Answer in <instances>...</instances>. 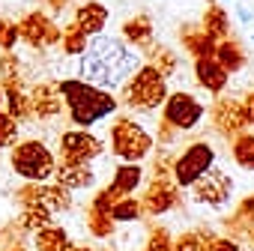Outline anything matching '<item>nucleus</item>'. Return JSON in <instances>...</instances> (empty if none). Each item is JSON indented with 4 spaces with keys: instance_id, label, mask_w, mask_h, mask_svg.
Listing matches in <instances>:
<instances>
[{
    "instance_id": "f3484780",
    "label": "nucleus",
    "mask_w": 254,
    "mask_h": 251,
    "mask_svg": "<svg viewBox=\"0 0 254 251\" xmlns=\"http://www.w3.org/2000/svg\"><path fill=\"white\" fill-rule=\"evenodd\" d=\"M120 30H123V39L126 42H129L132 48H138V51H144V54L156 45V39H153V18L147 12H138L129 21H123Z\"/></svg>"
},
{
    "instance_id": "bb28decb",
    "label": "nucleus",
    "mask_w": 254,
    "mask_h": 251,
    "mask_svg": "<svg viewBox=\"0 0 254 251\" xmlns=\"http://www.w3.org/2000/svg\"><path fill=\"white\" fill-rule=\"evenodd\" d=\"M111 218H114V224H129V221H138L141 215H144V206H141V200L138 197H120L114 206H111V212H108Z\"/></svg>"
},
{
    "instance_id": "e433bc0d",
    "label": "nucleus",
    "mask_w": 254,
    "mask_h": 251,
    "mask_svg": "<svg viewBox=\"0 0 254 251\" xmlns=\"http://www.w3.org/2000/svg\"><path fill=\"white\" fill-rule=\"evenodd\" d=\"M203 251H242V245L239 242H233V239H227V236H215V239H209L206 242V248Z\"/></svg>"
},
{
    "instance_id": "39448f33",
    "label": "nucleus",
    "mask_w": 254,
    "mask_h": 251,
    "mask_svg": "<svg viewBox=\"0 0 254 251\" xmlns=\"http://www.w3.org/2000/svg\"><path fill=\"white\" fill-rule=\"evenodd\" d=\"M108 138H111V153L120 162H132V165H138L141 159H147L153 153V147H156V141L147 135L144 126L135 123V120H129V117L114 120Z\"/></svg>"
},
{
    "instance_id": "2eb2a0df",
    "label": "nucleus",
    "mask_w": 254,
    "mask_h": 251,
    "mask_svg": "<svg viewBox=\"0 0 254 251\" xmlns=\"http://www.w3.org/2000/svg\"><path fill=\"white\" fill-rule=\"evenodd\" d=\"M108 18H111V12H108L105 3H99V0H87V3H81L75 9V21L72 24L93 39V36H102V30L108 27Z\"/></svg>"
},
{
    "instance_id": "a19ab883",
    "label": "nucleus",
    "mask_w": 254,
    "mask_h": 251,
    "mask_svg": "<svg viewBox=\"0 0 254 251\" xmlns=\"http://www.w3.org/2000/svg\"><path fill=\"white\" fill-rule=\"evenodd\" d=\"M251 18H254V12H251V9H245V6H239V21H242V24H248Z\"/></svg>"
},
{
    "instance_id": "f257e3e1",
    "label": "nucleus",
    "mask_w": 254,
    "mask_h": 251,
    "mask_svg": "<svg viewBox=\"0 0 254 251\" xmlns=\"http://www.w3.org/2000/svg\"><path fill=\"white\" fill-rule=\"evenodd\" d=\"M141 66L144 63L138 51H132L123 39L102 33V36H93L87 51L81 54V81L99 90H114V87H123Z\"/></svg>"
},
{
    "instance_id": "4468645a",
    "label": "nucleus",
    "mask_w": 254,
    "mask_h": 251,
    "mask_svg": "<svg viewBox=\"0 0 254 251\" xmlns=\"http://www.w3.org/2000/svg\"><path fill=\"white\" fill-rule=\"evenodd\" d=\"M54 183H60L63 188L69 191H81V188H90L96 183V174L90 165H78V162H66V159H57V168H54Z\"/></svg>"
},
{
    "instance_id": "a18cd8bd",
    "label": "nucleus",
    "mask_w": 254,
    "mask_h": 251,
    "mask_svg": "<svg viewBox=\"0 0 254 251\" xmlns=\"http://www.w3.org/2000/svg\"><path fill=\"white\" fill-rule=\"evenodd\" d=\"M224 3H227V0H224Z\"/></svg>"
},
{
    "instance_id": "c9c22d12",
    "label": "nucleus",
    "mask_w": 254,
    "mask_h": 251,
    "mask_svg": "<svg viewBox=\"0 0 254 251\" xmlns=\"http://www.w3.org/2000/svg\"><path fill=\"white\" fill-rule=\"evenodd\" d=\"M171 245H174L171 233L165 227H153V233L147 236V248L144 251H171Z\"/></svg>"
},
{
    "instance_id": "423d86ee",
    "label": "nucleus",
    "mask_w": 254,
    "mask_h": 251,
    "mask_svg": "<svg viewBox=\"0 0 254 251\" xmlns=\"http://www.w3.org/2000/svg\"><path fill=\"white\" fill-rule=\"evenodd\" d=\"M215 165V150L206 144V141H194L189 144L171 165V180L180 186V188H191L206 171H212Z\"/></svg>"
},
{
    "instance_id": "9d476101",
    "label": "nucleus",
    "mask_w": 254,
    "mask_h": 251,
    "mask_svg": "<svg viewBox=\"0 0 254 251\" xmlns=\"http://www.w3.org/2000/svg\"><path fill=\"white\" fill-rule=\"evenodd\" d=\"M191 194H194L197 203L218 209V206H224V203L233 197V180H230L224 171H206V174L191 186Z\"/></svg>"
},
{
    "instance_id": "1a4fd4ad",
    "label": "nucleus",
    "mask_w": 254,
    "mask_h": 251,
    "mask_svg": "<svg viewBox=\"0 0 254 251\" xmlns=\"http://www.w3.org/2000/svg\"><path fill=\"white\" fill-rule=\"evenodd\" d=\"M18 36L30 45V48H36V51H42V48H51V45H60V36H63V30L45 15V12H27L21 21H18Z\"/></svg>"
},
{
    "instance_id": "c85d7f7f",
    "label": "nucleus",
    "mask_w": 254,
    "mask_h": 251,
    "mask_svg": "<svg viewBox=\"0 0 254 251\" xmlns=\"http://www.w3.org/2000/svg\"><path fill=\"white\" fill-rule=\"evenodd\" d=\"M87 45H90V36L81 33L75 24H69V27L63 30V36H60V48H63L66 57H78V54H84Z\"/></svg>"
},
{
    "instance_id": "a878e982",
    "label": "nucleus",
    "mask_w": 254,
    "mask_h": 251,
    "mask_svg": "<svg viewBox=\"0 0 254 251\" xmlns=\"http://www.w3.org/2000/svg\"><path fill=\"white\" fill-rule=\"evenodd\" d=\"M230 156L242 171H254V135L251 132H239L230 141Z\"/></svg>"
},
{
    "instance_id": "ea45409f",
    "label": "nucleus",
    "mask_w": 254,
    "mask_h": 251,
    "mask_svg": "<svg viewBox=\"0 0 254 251\" xmlns=\"http://www.w3.org/2000/svg\"><path fill=\"white\" fill-rule=\"evenodd\" d=\"M42 3H48L51 12H63V9L69 6V0H42Z\"/></svg>"
},
{
    "instance_id": "393cba45",
    "label": "nucleus",
    "mask_w": 254,
    "mask_h": 251,
    "mask_svg": "<svg viewBox=\"0 0 254 251\" xmlns=\"http://www.w3.org/2000/svg\"><path fill=\"white\" fill-rule=\"evenodd\" d=\"M21 206H24V212H21V230L36 233V230H42V227L51 224V209L42 200H30V203H21Z\"/></svg>"
},
{
    "instance_id": "473e14b6",
    "label": "nucleus",
    "mask_w": 254,
    "mask_h": 251,
    "mask_svg": "<svg viewBox=\"0 0 254 251\" xmlns=\"http://www.w3.org/2000/svg\"><path fill=\"white\" fill-rule=\"evenodd\" d=\"M18 129H21V126L0 108V150H9V147L18 144Z\"/></svg>"
},
{
    "instance_id": "6ab92c4d",
    "label": "nucleus",
    "mask_w": 254,
    "mask_h": 251,
    "mask_svg": "<svg viewBox=\"0 0 254 251\" xmlns=\"http://www.w3.org/2000/svg\"><path fill=\"white\" fill-rule=\"evenodd\" d=\"M194 78H197V84H200L206 93H212V96L224 93V87H227V81H230V75L218 66L215 57H197V60H194Z\"/></svg>"
},
{
    "instance_id": "cd10ccee",
    "label": "nucleus",
    "mask_w": 254,
    "mask_h": 251,
    "mask_svg": "<svg viewBox=\"0 0 254 251\" xmlns=\"http://www.w3.org/2000/svg\"><path fill=\"white\" fill-rule=\"evenodd\" d=\"M12 81H24V63L12 51H0V87Z\"/></svg>"
},
{
    "instance_id": "7ed1b4c3",
    "label": "nucleus",
    "mask_w": 254,
    "mask_h": 251,
    "mask_svg": "<svg viewBox=\"0 0 254 251\" xmlns=\"http://www.w3.org/2000/svg\"><path fill=\"white\" fill-rule=\"evenodd\" d=\"M168 99V78L153 69L150 63H144L129 81L120 87V105L132 108V111H156L162 108V102Z\"/></svg>"
},
{
    "instance_id": "4c0bfd02",
    "label": "nucleus",
    "mask_w": 254,
    "mask_h": 251,
    "mask_svg": "<svg viewBox=\"0 0 254 251\" xmlns=\"http://www.w3.org/2000/svg\"><path fill=\"white\" fill-rule=\"evenodd\" d=\"M242 111H245V123L254 126V90H248V96L242 99Z\"/></svg>"
},
{
    "instance_id": "72a5a7b5",
    "label": "nucleus",
    "mask_w": 254,
    "mask_h": 251,
    "mask_svg": "<svg viewBox=\"0 0 254 251\" xmlns=\"http://www.w3.org/2000/svg\"><path fill=\"white\" fill-rule=\"evenodd\" d=\"M18 24H12L9 18H0V51H12L18 45Z\"/></svg>"
},
{
    "instance_id": "b1692460",
    "label": "nucleus",
    "mask_w": 254,
    "mask_h": 251,
    "mask_svg": "<svg viewBox=\"0 0 254 251\" xmlns=\"http://www.w3.org/2000/svg\"><path fill=\"white\" fill-rule=\"evenodd\" d=\"M75 191H69V188H63L60 183H42V203L51 209V215L54 212H69L72 209V203H75V197H72Z\"/></svg>"
},
{
    "instance_id": "7c9ffc66",
    "label": "nucleus",
    "mask_w": 254,
    "mask_h": 251,
    "mask_svg": "<svg viewBox=\"0 0 254 251\" xmlns=\"http://www.w3.org/2000/svg\"><path fill=\"white\" fill-rule=\"evenodd\" d=\"M209 239H215L209 230H189V233H183V236L174 239L171 251H203Z\"/></svg>"
},
{
    "instance_id": "ddd939ff",
    "label": "nucleus",
    "mask_w": 254,
    "mask_h": 251,
    "mask_svg": "<svg viewBox=\"0 0 254 251\" xmlns=\"http://www.w3.org/2000/svg\"><path fill=\"white\" fill-rule=\"evenodd\" d=\"M141 206L144 212L150 215H165L171 212L174 206H180V186L174 180H153L141 197Z\"/></svg>"
},
{
    "instance_id": "6e6552de",
    "label": "nucleus",
    "mask_w": 254,
    "mask_h": 251,
    "mask_svg": "<svg viewBox=\"0 0 254 251\" xmlns=\"http://www.w3.org/2000/svg\"><path fill=\"white\" fill-rule=\"evenodd\" d=\"M102 153H105V141L87 129H69L60 135V159H66V162L90 165Z\"/></svg>"
},
{
    "instance_id": "c03bdc74",
    "label": "nucleus",
    "mask_w": 254,
    "mask_h": 251,
    "mask_svg": "<svg viewBox=\"0 0 254 251\" xmlns=\"http://www.w3.org/2000/svg\"><path fill=\"white\" fill-rule=\"evenodd\" d=\"M0 108H3V87H0Z\"/></svg>"
},
{
    "instance_id": "4be33fe9",
    "label": "nucleus",
    "mask_w": 254,
    "mask_h": 251,
    "mask_svg": "<svg viewBox=\"0 0 254 251\" xmlns=\"http://www.w3.org/2000/svg\"><path fill=\"white\" fill-rule=\"evenodd\" d=\"M215 60H218V66L227 72V75H233V72H239L245 63H248V54H245V48L236 42V39H221L218 45H215V54H212Z\"/></svg>"
},
{
    "instance_id": "20e7f679",
    "label": "nucleus",
    "mask_w": 254,
    "mask_h": 251,
    "mask_svg": "<svg viewBox=\"0 0 254 251\" xmlns=\"http://www.w3.org/2000/svg\"><path fill=\"white\" fill-rule=\"evenodd\" d=\"M9 165L12 171L27 180V183H48L54 177V168H57V156L36 138L30 141H18L9 153Z\"/></svg>"
},
{
    "instance_id": "f8f14e48",
    "label": "nucleus",
    "mask_w": 254,
    "mask_h": 251,
    "mask_svg": "<svg viewBox=\"0 0 254 251\" xmlns=\"http://www.w3.org/2000/svg\"><path fill=\"white\" fill-rule=\"evenodd\" d=\"M30 111L36 120H57L66 111L57 81H39L30 87Z\"/></svg>"
},
{
    "instance_id": "37998d69",
    "label": "nucleus",
    "mask_w": 254,
    "mask_h": 251,
    "mask_svg": "<svg viewBox=\"0 0 254 251\" xmlns=\"http://www.w3.org/2000/svg\"><path fill=\"white\" fill-rule=\"evenodd\" d=\"M72 251H93V248H84V245H78V248H75V245H72Z\"/></svg>"
},
{
    "instance_id": "aec40b11",
    "label": "nucleus",
    "mask_w": 254,
    "mask_h": 251,
    "mask_svg": "<svg viewBox=\"0 0 254 251\" xmlns=\"http://www.w3.org/2000/svg\"><path fill=\"white\" fill-rule=\"evenodd\" d=\"M180 42H183V48L197 60V57H212L215 54V39H209L203 30H200V24H183L180 27Z\"/></svg>"
},
{
    "instance_id": "0eeeda50",
    "label": "nucleus",
    "mask_w": 254,
    "mask_h": 251,
    "mask_svg": "<svg viewBox=\"0 0 254 251\" xmlns=\"http://www.w3.org/2000/svg\"><path fill=\"white\" fill-rule=\"evenodd\" d=\"M206 108L197 96L186 93V90H177V93H168V99L162 102V123H168L171 129L177 132H189L194 126H200Z\"/></svg>"
},
{
    "instance_id": "412c9836",
    "label": "nucleus",
    "mask_w": 254,
    "mask_h": 251,
    "mask_svg": "<svg viewBox=\"0 0 254 251\" xmlns=\"http://www.w3.org/2000/svg\"><path fill=\"white\" fill-rule=\"evenodd\" d=\"M200 30L209 39H215V42H221V39L230 36V15L224 12V6L215 3V0H209V6H206V12L200 18Z\"/></svg>"
},
{
    "instance_id": "f03ea898",
    "label": "nucleus",
    "mask_w": 254,
    "mask_h": 251,
    "mask_svg": "<svg viewBox=\"0 0 254 251\" xmlns=\"http://www.w3.org/2000/svg\"><path fill=\"white\" fill-rule=\"evenodd\" d=\"M57 87H60L63 105L69 111V120L75 126H81V129L111 117L120 108V102L108 90H99V87H93L81 78H63V81H57Z\"/></svg>"
},
{
    "instance_id": "c756f323",
    "label": "nucleus",
    "mask_w": 254,
    "mask_h": 251,
    "mask_svg": "<svg viewBox=\"0 0 254 251\" xmlns=\"http://www.w3.org/2000/svg\"><path fill=\"white\" fill-rule=\"evenodd\" d=\"M147 63H150L153 69H159L165 78L177 72V54H174L171 48H165V45H153V48L147 51Z\"/></svg>"
},
{
    "instance_id": "9b49d317",
    "label": "nucleus",
    "mask_w": 254,
    "mask_h": 251,
    "mask_svg": "<svg viewBox=\"0 0 254 251\" xmlns=\"http://www.w3.org/2000/svg\"><path fill=\"white\" fill-rule=\"evenodd\" d=\"M212 126H215V132L224 135L227 141H233L239 132H245V111H242V102L239 99H215L212 105Z\"/></svg>"
},
{
    "instance_id": "58836bf2",
    "label": "nucleus",
    "mask_w": 254,
    "mask_h": 251,
    "mask_svg": "<svg viewBox=\"0 0 254 251\" xmlns=\"http://www.w3.org/2000/svg\"><path fill=\"white\" fill-rule=\"evenodd\" d=\"M177 138V129H171L168 123H159V144H171Z\"/></svg>"
},
{
    "instance_id": "5701e85b",
    "label": "nucleus",
    "mask_w": 254,
    "mask_h": 251,
    "mask_svg": "<svg viewBox=\"0 0 254 251\" xmlns=\"http://www.w3.org/2000/svg\"><path fill=\"white\" fill-rule=\"evenodd\" d=\"M33 245H36V251H72V239L60 224H48V227L36 230Z\"/></svg>"
},
{
    "instance_id": "f704fd0d",
    "label": "nucleus",
    "mask_w": 254,
    "mask_h": 251,
    "mask_svg": "<svg viewBox=\"0 0 254 251\" xmlns=\"http://www.w3.org/2000/svg\"><path fill=\"white\" fill-rule=\"evenodd\" d=\"M230 221H242L245 227H251L248 233H251V239H254V194L242 197V203L236 206V215H233Z\"/></svg>"
},
{
    "instance_id": "79ce46f5",
    "label": "nucleus",
    "mask_w": 254,
    "mask_h": 251,
    "mask_svg": "<svg viewBox=\"0 0 254 251\" xmlns=\"http://www.w3.org/2000/svg\"><path fill=\"white\" fill-rule=\"evenodd\" d=\"M6 251H27V245H21V242H12V245H9Z\"/></svg>"
},
{
    "instance_id": "a211bd4d",
    "label": "nucleus",
    "mask_w": 254,
    "mask_h": 251,
    "mask_svg": "<svg viewBox=\"0 0 254 251\" xmlns=\"http://www.w3.org/2000/svg\"><path fill=\"white\" fill-rule=\"evenodd\" d=\"M141 183H144V168H141V165H132V162H123V165L114 171V177H111V183H108L105 188L120 200V197L135 194V191L141 188Z\"/></svg>"
},
{
    "instance_id": "dca6fc26",
    "label": "nucleus",
    "mask_w": 254,
    "mask_h": 251,
    "mask_svg": "<svg viewBox=\"0 0 254 251\" xmlns=\"http://www.w3.org/2000/svg\"><path fill=\"white\" fill-rule=\"evenodd\" d=\"M3 111L21 126L27 120H33V111H30V90L24 81H12V84H3Z\"/></svg>"
},
{
    "instance_id": "2f4dec72",
    "label": "nucleus",
    "mask_w": 254,
    "mask_h": 251,
    "mask_svg": "<svg viewBox=\"0 0 254 251\" xmlns=\"http://www.w3.org/2000/svg\"><path fill=\"white\" fill-rule=\"evenodd\" d=\"M87 230H90L93 236H99V239H111L114 230H117V224H114V218H111L108 212L90 209V212H87Z\"/></svg>"
}]
</instances>
